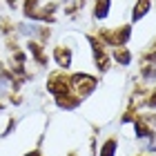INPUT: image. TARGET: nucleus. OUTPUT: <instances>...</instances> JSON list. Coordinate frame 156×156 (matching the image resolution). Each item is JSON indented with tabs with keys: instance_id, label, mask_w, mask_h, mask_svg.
<instances>
[{
	"instance_id": "f257e3e1",
	"label": "nucleus",
	"mask_w": 156,
	"mask_h": 156,
	"mask_svg": "<svg viewBox=\"0 0 156 156\" xmlns=\"http://www.w3.org/2000/svg\"><path fill=\"white\" fill-rule=\"evenodd\" d=\"M47 89L51 91L56 96V103H58V107H65V109H74L78 103H80V98L74 94L72 89V83H69V76L56 72L49 76L47 80Z\"/></svg>"
},
{
	"instance_id": "f03ea898",
	"label": "nucleus",
	"mask_w": 156,
	"mask_h": 156,
	"mask_svg": "<svg viewBox=\"0 0 156 156\" xmlns=\"http://www.w3.org/2000/svg\"><path fill=\"white\" fill-rule=\"evenodd\" d=\"M69 83H72V89H74V94L80 98H87L91 91L96 89V85H98V78L94 76H89V74H74V76H69Z\"/></svg>"
},
{
	"instance_id": "7ed1b4c3",
	"label": "nucleus",
	"mask_w": 156,
	"mask_h": 156,
	"mask_svg": "<svg viewBox=\"0 0 156 156\" xmlns=\"http://www.w3.org/2000/svg\"><path fill=\"white\" fill-rule=\"evenodd\" d=\"M129 34H132V27L125 25L120 29H103L98 36H101L107 45H114V47H125V42L129 40Z\"/></svg>"
},
{
	"instance_id": "20e7f679",
	"label": "nucleus",
	"mask_w": 156,
	"mask_h": 156,
	"mask_svg": "<svg viewBox=\"0 0 156 156\" xmlns=\"http://www.w3.org/2000/svg\"><path fill=\"white\" fill-rule=\"evenodd\" d=\"M89 42H91V49H94V60H96V67L101 69V72H105V69L109 67V62H107V54H105V49L101 47V42H98L94 36H89Z\"/></svg>"
},
{
	"instance_id": "39448f33",
	"label": "nucleus",
	"mask_w": 156,
	"mask_h": 156,
	"mask_svg": "<svg viewBox=\"0 0 156 156\" xmlns=\"http://www.w3.org/2000/svg\"><path fill=\"white\" fill-rule=\"evenodd\" d=\"M54 60L58 62L62 69H67L69 65H72V49L69 47H56L54 49Z\"/></svg>"
},
{
	"instance_id": "423d86ee",
	"label": "nucleus",
	"mask_w": 156,
	"mask_h": 156,
	"mask_svg": "<svg viewBox=\"0 0 156 156\" xmlns=\"http://www.w3.org/2000/svg\"><path fill=\"white\" fill-rule=\"evenodd\" d=\"M150 5H152V0H136V5H134V9H132V20L134 23L140 20L147 11H150Z\"/></svg>"
},
{
	"instance_id": "0eeeda50",
	"label": "nucleus",
	"mask_w": 156,
	"mask_h": 156,
	"mask_svg": "<svg viewBox=\"0 0 156 156\" xmlns=\"http://www.w3.org/2000/svg\"><path fill=\"white\" fill-rule=\"evenodd\" d=\"M109 13V0H96V9H94V16L98 20H105Z\"/></svg>"
},
{
	"instance_id": "6e6552de",
	"label": "nucleus",
	"mask_w": 156,
	"mask_h": 156,
	"mask_svg": "<svg viewBox=\"0 0 156 156\" xmlns=\"http://www.w3.org/2000/svg\"><path fill=\"white\" fill-rule=\"evenodd\" d=\"M29 51L34 54V58L38 60V65H45L47 62V56H45V51H42V47L38 42H29Z\"/></svg>"
},
{
	"instance_id": "1a4fd4ad",
	"label": "nucleus",
	"mask_w": 156,
	"mask_h": 156,
	"mask_svg": "<svg viewBox=\"0 0 156 156\" xmlns=\"http://www.w3.org/2000/svg\"><path fill=\"white\" fill-rule=\"evenodd\" d=\"M116 154V138H107L101 147V156H114Z\"/></svg>"
},
{
	"instance_id": "9d476101",
	"label": "nucleus",
	"mask_w": 156,
	"mask_h": 156,
	"mask_svg": "<svg viewBox=\"0 0 156 156\" xmlns=\"http://www.w3.org/2000/svg\"><path fill=\"white\" fill-rule=\"evenodd\" d=\"M114 58L120 62V65H129V60H132V54L127 51L125 47H118V49H116V54H114Z\"/></svg>"
},
{
	"instance_id": "9b49d317",
	"label": "nucleus",
	"mask_w": 156,
	"mask_h": 156,
	"mask_svg": "<svg viewBox=\"0 0 156 156\" xmlns=\"http://www.w3.org/2000/svg\"><path fill=\"white\" fill-rule=\"evenodd\" d=\"M147 105H150V107H156V87H154V91L150 94V98H147Z\"/></svg>"
},
{
	"instance_id": "f8f14e48",
	"label": "nucleus",
	"mask_w": 156,
	"mask_h": 156,
	"mask_svg": "<svg viewBox=\"0 0 156 156\" xmlns=\"http://www.w3.org/2000/svg\"><path fill=\"white\" fill-rule=\"evenodd\" d=\"M27 156H40V152L36 150V152H31V154H27Z\"/></svg>"
},
{
	"instance_id": "ddd939ff",
	"label": "nucleus",
	"mask_w": 156,
	"mask_h": 156,
	"mask_svg": "<svg viewBox=\"0 0 156 156\" xmlns=\"http://www.w3.org/2000/svg\"><path fill=\"white\" fill-rule=\"evenodd\" d=\"M7 5H9V7H13V5H16V0H7Z\"/></svg>"
},
{
	"instance_id": "4468645a",
	"label": "nucleus",
	"mask_w": 156,
	"mask_h": 156,
	"mask_svg": "<svg viewBox=\"0 0 156 156\" xmlns=\"http://www.w3.org/2000/svg\"><path fill=\"white\" fill-rule=\"evenodd\" d=\"M69 156H76V154H69Z\"/></svg>"
}]
</instances>
